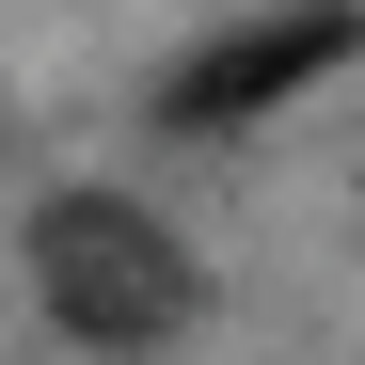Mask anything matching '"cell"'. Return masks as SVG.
<instances>
[{
	"label": "cell",
	"mask_w": 365,
	"mask_h": 365,
	"mask_svg": "<svg viewBox=\"0 0 365 365\" xmlns=\"http://www.w3.org/2000/svg\"><path fill=\"white\" fill-rule=\"evenodd\" d=\"M365 48V0H270V16H238V32H207L191 64L159 80V111L175 128H255V111H286V96H318L334 64Z\"/></svg>",
	"instance_id": "2"
},
{
	"label": "cell",
	"mask_w": 365,
	"mask_h": 365,
	"mask_svg": "<svg viewBox=\"0 0 365 365\" xmlns=\"http://www.w3.org/2000/svg\"><path fill=\"white\" fill-rule=\"evenodd\" d=\"M32 302L64 318L80 349H159V334H191V255H175V222L128 207V191H48L32 207Z\"/></svg>",
	"instance_id": "1"
}]
</instances>
